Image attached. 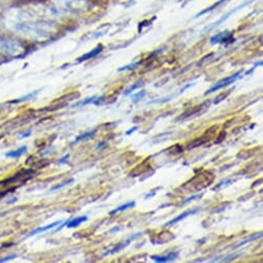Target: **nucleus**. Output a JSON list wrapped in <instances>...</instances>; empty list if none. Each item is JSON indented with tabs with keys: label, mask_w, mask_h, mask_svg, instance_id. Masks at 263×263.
<instances>
[{
	"label": "nucleus",
	"mask_w": 263,
	"mask_h": 263,
	"mask_svg": "<svg viewBox=\"0 0 263 263\" xmlns=\"http://www.w3.org/2000/svg\"><path fill=\"white\" fill-rule=\"evenodd\" d=\"M6 25L16 32L33 38H43L50 35L55 25L45 19H38L29 9L13 8L5 16Z\"/></svg>",
	"instance_id": "obj_1"
},
{
	"label": "nucleus",
	"mask_w": 263,
	"mask_h": 263,
	"mask_svg": "<svg viewBox=\"0 0 263 263\" xmlns=\"http://www.w3.org/2000/svg\"><path fill=\"white\" fill-rule=\"evenodd\" d=\"M52 8L57 14H66L87 11L91 5L87 0H52Z\"/></svg>",
	"instance_id": "obj_2"
},
{
	"label": "nucleus",
	"mask_w": 263,
	"mask_h": 263,
	"mask_svg": "<svg viewBox=\"0 0 263 263\" xmlns=\"http://www.w3.org/2000/svg\"><path fill=\"white\" fill-rule=\"evenodd\" d=\"M6 52L9 55L17 56L21 52H23V47L20 42L16 40L6 39L3 36H0V52Z\"/></svg>",
	"instance_id": "obj_3"
},
{
	"label": "nucleus",
	"mask_w": 263,
	"mask_h": 263,
	"mask_svg": "<svg viewBox=\"0 0 263 263\" xmlns=\"http://www.w3.org/2000/svg\"><path fill=\"white\" fill-rule=\"evenodd\" d=\"M241 73H242V71H238L236 73H234V74H232V75H230V76H227V77H225V78H223V80H221V81H219L214 87H212L209 90H207V91L204 93V95L212 94V93H214V92H216V91H218V90L222 89V88H225V87H227V86L233 84V83L240 77V74H241Z\"/></svg>",
	"instance_id": "obj_4"
},
{
	"label": "nucleus",
	"mask_w": 263,
	"mask_h": 263,
	"mask_svg": "<svg viewBox=\"0 0 263 263\" xmlns=\"http://www.w3.org/2000/svg\"><path fill=\"white\" fill-rule=\"evenodd\" d=\"M232 38V34L229 31H225L222 33L216 34L215 36H213L211 38V43L215 45V43H224V42H229L231 41Z\"/></svg>",
	"instance_id": "obj_5"
},
{
	"label": "nucleus",
	"mask_w": 263,
	"mask_h": 263,
	"mask_svg": "<svg viewBox=\"0 0 263 263\" xmlns=\"http://www.w3.org/2000/svg\"><path fill=\"white\" fill-rule=\"evenodd\" d=\"M198 212V208H193V209H189V211H187V212H185V213H183V214H181V215H179L178 217H175V218H173L172 220H170V221H168L164 226H172V225H174V224H177L178 222H180V221H182V220H184L185 218H187L188 216H191V215H194V214H196Z\"/></svg>",
	"instance_id": "obj_6"
},
{
	"label": "nucleus",
	"mask_w": 263,
	"mask_h": 263,
	"mask_svg": "<svg viewBox=\"0 0 263 263\" xmlns=\"http://www.w3.org/2000/svg\"><path fill=\"white\" fill-rule=\"evenodd\" d=\"M103 50V47L102 46H97L95 49H93L92 51H90L89 53H87L85 55H83L82 57H80L77 59V62H83V61H87L89 59H92L94 57H96L99 53H101V51Z\"/></svg>",
	"instance_id": "obj_7"
},
{
	"label": "nucleus",
	"mask_w": 263,
	"mask_h": 263,
	"mask_svg": "<svg viewBox=\"0 0 263 263\" xmlns=\"http://www.w3.org/2000/svg\"><path fill=\"white\" fill-rule=\"evenodd\" d=\"M61 223H62V221H57V222H54V223H52V224H49V225H47V226H43V227H38V228H36L35 230L31 231V232L28 234V236H32V235H35V234H38V233H41V232L48 231V230H50V229H52V228H54V227H56V226L60 225Z\"/></svg>",
	"instance_id": "obj_8"
},
{
	"label": "nucleus",
	"mask_w": 263,
	"mask_h": 263,
	"mask_svg": "<svg viewBox=\"0 0 263 263\" xmlns=\"http://www.w3.org/2000/svg\"><path fill=\"white\" fill-rule=\"evenodd\" d=\"M177 257H178V253L172 252V253H169V254L166 255V256H152V259H153L154 261H156V262L162 263V262H169V261H172V260H174Z\"/></svg>",
	"instance_id": "obj_9"
},
{
	"label": "nucleus",
	"mask_w": 263,
	"mask_h": 263,
	"mask_svg": "<svg viewBox=\"0 0 263 263\" xmlns=\"http://www.w3.org/2000/svg\"><path fill=\"white\" fill-rule=\"evenodd\" d=\"M27 152V147L26 146H23L17 150H14V151H10L8 153H6V157L8 158H20L23 154H25Z\"/></svg>",
	"instance_id": "obj_10"
},
{
	"label": "nucleus",
	"mask_w": 263,
	"mask_h": 263,
	"mask_svg": "<svg viewBox=\"0 0 263 263\" xmlns=\"http://www.w3.org/2000/svg\"><path fill=\"white\" fill-rule=\"evenodd\" d=\"M87 220H88L87 216H81V217L73 219V220H71L69 222H66V226H67V228H74V227H77L80 224L86 222Z\"/></svg>",
	"instance_id": "obj_11"
},
{
	"label": "nucleus",
	"mask_w": 263,
	"mask_h": 263,
	"mask_svg": "<svg viewBox=\"0 0 263 263\" xmlns=\"http://www.w3.org/2000/svg\"><path fill=\"white\" fill-rule=\"evenodd\" d=\"M135 206H136V201H130V202H127V203H125V204H123V205H120L119 207L113 209L112 212H110V215L113 216V215H115V214H117V213L126 211V209H128V208H133V207H135Z\"/></svg>",
	"instance_id": "obj_12"
},
{
	"label": "nucleus",
	"mask_w": 263,
	"mask_h": 263,
	"mask_svg": "<svg viewBox=\"0 0 263 263\" xmlns=\"http://www.w3.org/2000/svg\"><path fill=\"white\" fill-rule=\"evenodd\" d=\"M94 135H95V130H93V131H90V133H86V134H83V135L78 136V137H77V138L74 140V142H72V144H71V145H73V144H76V143H80V142H85V141L90 140V139H92V138L94 137Z\"/></svg>",
	"instance_id": "obj_13"
},
{
	"label": "nucleus",
	"mask_w": 263,
	"mask_h": 263,
	"mask_svg": "<svg viewBox=\"0 0 263 263\" xmlns=\"http://www.w3.org/2000/svg\"><path fill=\"white\" fill-rule=\"evenodd\" d=\"M37 93H38V91L31 92V93H29V94H27V95H25V96H23V97H20V98H18V99H15V100H13V101H10L9 103H11V104H15V103H20V102H23V101L29 100V99H31V98H33V97H35V96L37 95Z\"/></svg>",
	"instance_id": "obj_14"
},
{
	"label": "nucleus",
	"mask_w": 263,
	"mask_h": 263,
	"mask_svg": "<svg viewBox=\"0 0 263 263\" xmlns=\"http://www.w3.org/2000/svg\"><path fill=\"white\" fill-rule=\"evenodd\" d=\"M262 236V233L261 232H259L258 234L256 233V234H254V235H252L251 238H249V239H246L244 242H242V243H240V244H238L236 246H235V248H239V247H241V246H244V245H246V244H248V243H250V242H253V241H256V240H258L259 238H261Z\"/></svg>",
	"instance_id": "obj_15"
},
{
	"label": "nucleus",
	"mask_w": 263,
	"mask_h": 263,
	"mask_svg": "<svg viewBox=\"0 0 263 263\" xmlns=\"http://www.w3.org/2000/svg\"><path fill=\"white\" fill-rule=\"evenodd\" d=\"M143 85H144L143 83H137V84L133 85V86H131L130 88H128V89L124 92V94H125L126 96H128L129 94L133 93V91H135L136 89H138V88H140V87H141V86H143Z\"/></svg>",
	"instance_id": "obj_16"
},
{
	"label": "nucleus",
	"mask_w": 263,
	"mask_h": 263,
	"mask_svg": "<svg viewBox=\"0 0 263 263\" xmlns=\"http://www.w3.org/2000/svg\"><path fill=\"white\" fill-rule=\"evenodd\" d=\"M140 64H141V62H136V63H134V64H129V65H126V66H123V67L119 68L118 70H119V71H124V70H133V69H136V68H138V67L140 66Z\"/></svg>",
	"instance_id": "obj_17"
},
{
	"label": "nucleus",
	"mask_w": 263,
	"mask_h": 263,
	"mask_svg": "<svg viewBox=\"0 0 263 263\" xmlns=\"http://www.w3.org/2000/svg\"><path fill=\"white\" fill-rule=\"evenodd\" d=\"M95 99H96V96H93V97H90V98H87V99H85V100L82 101V102H78V103H76V104H73L72 108L81 107V106H86V104H89V103H94Z\"/></svg>",
	"instance_id": "obj_18"
},
{
	"label": "nucleus",
	"mask_w": 263,
	"mask_h": 263,
	"mask_svg": "<svg viewBox=\"0 0 263 263\" xmlns=\"http://www.w3.org/2000/svg\"><path fill=\"white\" fill-rule=\"evenodd\" d=\"M72 182H73V179H70V180H68V181H66V182H63L62 184H58V185L54 186L53 188H51V189H50V191H55V190L61 189V188H63V187H65V186L69 185V184H70V183H72Z\"/></svg>",
	"instance_id": "obj_19"
},
{
	"label": "nucleus",
	"mask_w": 263,
	"mask_h": 263,
	"mask_svg": "<svg viewBox=\"0 0 263 263\" xmlns=\"http://www.w3.org/2000/svg\"><path fill=\"white\" fill-rule=\"evenodd\" d=\"M202 196V194H197V195H194V196H191V197H189V198H187L186 200H184L181 204H180V206L181 205H185V204H187V203H189V202H191V201H193V200H196V199H199L200 197Z\"/></svg>",
	"instance_id": "obj_20"
},
{
	"label": "nucleus",
	"mask_w": 263,
	"mask_h": 263,
	"mask_svg": "<svg viewBox=\"0 0 263 263\" xmlns=\"http://www.w3.org/2000/svg\"><path fill=\"white\" fill-rule=\"evenodd\" d=\"M146 91L145 90H143L142 92H140V93H138V94H135L134 95V102H138V101H140L142 98H144L145 96H146Z\"/></svg>",
	"instance_id": "obj_21"
},
{
	"label": "nucleus",
	"mask_w": 263,
	"mask_h": 263,
	"mask_svg": "<svg viewBox=\"0 0 263 263\" xmlns=\"http://www.w3.org/2000/svg\"><path fill=\"white\" fill-rule=\"evenodd\" d=\"M229 93H230V92H226L225 94L222 93L220 96H218V97L215 99V104H218L219 102H221L222 100H224V99L229 95Z\"/></svg>",
	"instance_id": "obj_22"
},
{
	"label": "nucleus",
	"mask_w": 263,
	"mask_h": 263,
	"mask_svg": "<svg viewBox=\"0 0 263 263\" xmlns=\"http://www.w3.org/2000/svg\"><path fill=\"white\" fill-rule=\"evenodd\" d=\"M231 182H233V181H230V180H228V181H225V182H221V184H219L218 186H216L213 190H218V189H220L221 187H223V186H226V185H229V184H231Z\"/></svg>",
	"instance_id": "obj_23"
},
{
	"label": "nucleus",
	"mask_w": 263,
	"mask_h": 263,
	"mask_svg": "<svg viewBox=\"0 0 263 263\" xmlns=\"http://www.w3.org/2000/svg\"><path fill=\"white\" fill-rule=\"evenodd\" d=\"M139 129V127L138 126H135V127H133V128H130L129 130H127L126 131V135L127 136H130L131 134H134V133H136V131Z\"/></svg>",
	"instance_id": "obj_24"
},
{
	"label": "nucleus",
	"mask_w": 263,
	"mask_h": 263,
	"mask_svg": "<svg viewBox=\"0 0 263 263\" xmlns=\"http://www.w3.org/2000/svg\"><path fill=\"white\" fill-rule=\"evenodd\" d=\"M16 256H17L16 254H12V255H10V256H8V257H6V258H3V259H0V262H6V261H9V260H11V259L15 258Z\"/></svg>",
	"instance_id": "obj_25"
},
{
	"label": "nucleus",
	"mask_w": 263,
	"mask_h": 263,
	"mask_svg": "<svg viewBox=\"0 0 263 263\" xmlns=\"http://www.w3.org/2000/svg\"><path fill=\"white\" fill-rule=\"evenodd\" d=\"M68 158H69V154H67V155H65L64 157H62V158L58 161V164H63V163H65V162L68 160Z\"/></svg>",
	"instance_id": "obj_26"
},
{
	"label": "nucleus",
	"mask_w": 263,
	"mask_h": 263,
	"mask_svg": "<svg viewBox=\"0 0 263 263\" xmlns=\"http://www.w3.org/2000/svg\"><path fill=\"white\" fill-rule=\"evenodd\" d=\"M225 137H226V133H221V136H220V138H219L218 140H217V144H219V143H221V141L223 140V139H225Z\"/></svg>",
	"instance_id": "obj_27"
},
{
	"label": "nucleus",
	"mask_w": 263,
	"mask_h": 263,
	"mask_svg": "<svg viewBox=\"0 0 263 263\" xmlns=\"http://www.w3.org/2000/svg\"><path fill=\"white\" fill-rule=\"evenodd\" d=\"M106 146H107V143H106V142H102L101 144H98V146L96 147V150H101V149H103Z\"/></svg>",
	"instance_id": "obj_28"
},
{
	"label": "nucleus",
	"mask_w": 263,
	"mask_h": 263,
	"mask_svg": "<svg viewBox=\"0 0 263 263\" xmlns=\"http://www.w3.org/2000/svg\"><path fill=\"white\" fill-rule=\"evenodd\" d=\"M157 190V189H156ZM156 190H153V192L152 193H149V194H147L146 196H145V199H148L149 197L151 198V197H153L155 194H156Z\"/></svg>",
	"instance_id": "obj_29"
},
{
	"label": "nucleus",
	"mask_w": 263,
	"mask_h": 263,
	"mask_svg": "<svg viewBox=\"0 0 263 263\" xmlns=\"http://www.w3.org/2000/svg\"><path fill=\"white\" fill-rule=\"evenodd\" d=\"M121 228L120 227H115V228H113L112 230H111V232H114V231H119Z\"/></svg>",
	"instance_id": "obj_30"
},
{
	"label": "nucleus",
	"mask_w": 263,
	"mask_h": 263,
	"mask_svg": "<svg viewBox=\"0 0 263 263\" xmlns=\"http://www.w3.org/2000/svg\"><path fill=\"white\" fill-rule=\"evenodd\" d=\"M6 213H3V214H0V216H3V215H5Z\"/></svg>",
	"instance_id": "obj_31"
}]
</instances>
